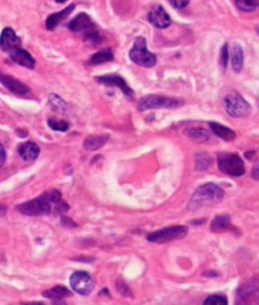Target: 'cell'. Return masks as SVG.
Masks as SVG:
<instances>
[{
    "label": "cell",
    "instance_id": "obj_1",
    "mask_svg": "<svg viewBox=\"0 0 259 305\" xmlns=\"http://www.w3.org/2000/svg\"><path fill=\"white\" fill-rule=\"evenodd\" d=\"M55 208L58 213L66 212L68 210V206L63 203L61 199V193L56 189L46 192L39 197L30 201L24 202L22 205L16 206V211L24 216H44L49 215L52 210Z\"/></svg>",
    "mask_w": 259,
    "mask_h": 305
},
{
    "label": "cell",
    "instance_id": "obj_2",
    "mask_svg": "<svg viewBox=\"0 0 259 305\" xmlns=\"http://www.w3.org/2000/svg\"><path fill=\"white\" fill-rule=\"evenodd\" d=\"M224 193L223 189L216 185L215 183H206L196 189V192L192 196L188 208L190 210H196V208L202 207V206L211 205V203H218L223 201Z\"/></svg>",
    "mask_w": 259,
    "mask_h": 305
},
{
    "label": "cell",
    "instance_id": "obj_3",
    "mask_svg": "<svg viewBox=\"0 0 259 305\" xmlns=\"http://www.w3.org/2000/svg\"><path fill=\"white\" fill-rule=\"evenodd\" d=\"M185 105V101L181 98L164 97L158 95H148L138 101V110L139 111H147L153 109H177Z\"/></svg>",
    "mask_w": 259,
    "mask_h": 305
},
{
    "label": "cell",
    "instance_id": "obj_4",
    "mask_svg": "<svg viewBox=\"0 0 259 305\" xmlns=\"http://www.w3.org/2000/svg\"><path fill=\"white\" fill-rule=\"evenodd\" d=\"M218 168L221 173L232 177H242L246 174L243 159L233 152H221L218 155Z\"/></svg>",
    "mask_w": 259,
    "mask_h": 305
},
{
    "label": "cell",
    "instance_id": "obj_5",
    "mask_svg": "<svg viewBox=\"0 0 259 305\" xmlns=\"http://www.w3.org/2000/svg\"><path fill=\"white\" fill-rule=\"evenodd\" d=\"M129 58L135 65L142 66V67H145V69H150V67L155 66V63H157V57H155V55H153L152 52L148 51L147 43H145V39L143 37H138L135 39L133 47L129 51Z\"/></svg>",
    "mask_w": 259,
    "mask_h": 305
},
{
    "label": "cell",
    "instance_id": "obj_6",
    "mask_svg": "<svg viewBox=\"0 0 259 305\" xmlns=\"http://www.w3.org/2000/svg\"><path fill=\"white\" fill-rule=\"evenodd\" d=\"M188 229L185 226H171L148 233L147 240L152 243H167L176 240H182L187 236Z\"/></svg>",
    "mask_w": 259,
    "mask_h": 305
},
{
    "label": "cell",
    "instance_id": "obj_7",
    "mask_svg": "<svg viewBox=\"0 0 259 305\" xmlns=\"http://www.w3.org/2000/svg\"><path fill=\"white\" fill-rule=\"evenodd\" d=\"M224 107L233 117H246L252 112L251 105L237 92H232L224 97Z\"/></svg>",
    "mask_w": 259,
    "mask_h": 305
},
{
    "label": "cell",
    "instance_id": "obj_8",
    "mask_svg": "<svg viewBox=\"0 0 259 305\" xmlns=\"http://www.w3.org/2000/svg\"><path fill=\"white\" fill-rule=\"evenodd\" d=\"M70 285H71L72 290L76 292L80 295H90L91 292L95 288V283H94L93 278L90 274L86 271H76L70 278Z\"/></svg>",
    "mask_w": 259,
    "mask_h": 305
},
{
    "label": "cell",
    "instance_id": "obj_9",
    "mask_svg": "<svg viewBox=\"0 0 259 305\" xmlns=\"http://www.w3.org/2000/svg\"><path fill=\"white\" fill-rule=\"evenodd\" d=\"M259 297V284L257 279L248 281L238 290L237 303L238 304H249V303H258Z\"/></svg>",
    "mask_w": 259,
    "mask_h": 305
},
{
    "label": "cell",
    "instance_id": "obj_10",
    "mask_svg": "<svg viewBox=\"0 0 259 305\" xmlns=\"http://www.w3.org/2000/svg\"><path fill=\"white\" fill-rule=\"evenodd\" d=\"M96 82L101 84H105V86H113V87H118L122 90V92L129 98V100H133L134 98V92L130 87L128 86V83L126 82V79L122 76H118V75H108V76H99L95 77Z\"/></svg>",
    "mask_w": 259,
    "mask_h": 305
},
{
    "label": "cell",
    "instance_id": "obj_11",
    "mask_svg": "<svg viewBox=\"0 0 259 305\" xmlns=\"http://www.w3.org/2000/svg\"><path fill=\"white\" fill-rule=\"evenodd\" d=\"M67 28L71 32L75 33H81L82 36L86 33L91 32V30L96 29L95 24L93 23L90 16L85 13H80L75 16L74 19H71L67 23Z\"/></svg>",
    "mask_w": 259,
    "mask_h": 305
},
{
    "label": "cell",
    "instance_id": "obj_12",
    "mask_svg": "<svg viewBox=\"0 0 259 305\" xmlns=\"http://www.w3.org/2000/svg\"><path fill=\"white\" fill-rule=\"evenodd\" d=\"M0 82H1V84L6 90H9L11 93L16 96H24L30 92V88L28 87L27 84L23 83L22 81H19L15 77L10 76V75H5L0 72Z\"/></svg>",
    "mask_w": 259,
    "mask_h": 305
},
{
    "label": "cell",
    "instance_id": "obj_13",
    "mask_svg": "<svg viewBox=\"0 0 259 305\" xmlns=\"http://www.w3.org/2000/svg\"><path fill=\"white\" fill-rule=\"evenodd\" d=\"M148 20L154 25L155 28L159 29H164L171 25V18H169L168 13L164 10L163 6L157 5L153 6L150 11L148 13Z\"/></svg>",
    "mask_w": 259,
    "mask_h": 305
},
{
    "label": "cell",
    "instance_id": "obj_14",
    "mask_svg": "<svg viewBox=\"0 0 259 305\" xmlns=\"http://www.w3.org/2000/svg\"><path fill=\"white\" fill-rule=\"evenodd\" d=\"M8 53L10 60L13 61V62H15L16 65L23 66V67L29 70H33L36 67V60H34V58L32 57V55H30L29 52H27L25 49H22L19 47V48L13 49V51H10V52Z\"/></svg>",
    "mask_w": 259,
    "mask_h": 305
},
{
    "label": "cell",
    "instance_id": "obj_15",
    "mask_svg": "<svg viewBox=\"0 0 259 305\" xmlns=\"http://www.w3.org/2000/svg\"><path fill=\"white\" fill-rule=\"evenodd\" d=\"M20 47V39L16 36L11 28H5L1 32L0 36V48L3 49L4 52H10L13 49L19 48Z\"/></svg>",
    "mask_w": 259,
    "mask_h": 305
},
{
    "label": "cell",
    "instance_id": "obj_16",
    "mask_svg": "<svg viewBox=\"0 0 259 305\" xmlns=\"http://www.w3.org/2000/svg\"><path fill=\"white\" fill-rule=\"evenodd\" d=\"M18 152H19L20 158L25 161H32L34 159L38 158L39 155V147L32 142L22 143L18 148Z\"/></svg>",
    "mask_w": 259,
    "mask_h": 305
},
{
    "label": "cell",
    "instance_id": "obj_17",
    "mask_svg": "<svg viewBox=\"0 0 259 305\" xmlns=\"http://www.w3.org/2000/svg\"><path fill=\"white\" fill-rule=\"evenodd\" d=\"M74 9H75V5L74 4H71V5H68L67 8H65L63 10L57 11V13H55V14H51V15H49L46 20L47 29L48 30L55 29V28L57 27L61 22H63V20H65L66 18H67V16L70 15L72 11H74Z\"/></svg>",
    "mask_w": 259,
    "mask_h": 305
},
{
    "label": "cell",
    "instance_id": "obj_18",
    "mask_svg": "<svg viewBox=\"0 0 259 305\" xmlns=\"http://www.w3.org/2000/svg\"><path fill=\"white\" fill-rule=\"evenodd\" d=\"M209 126H210L211 131L215 134L216 137L223 139L224 142H233V140L237 138V134L232 130L230 128H227V126L221 125L219 123H209Z\"/></svg>",
    "mask_w": 259,
    "mask_h": 305
},
{
    "label": "cell",
    "instance_id": "obj_19",
    "mask_svg": "<svg viewBox=\"0 0 259 305\" xmlns=\"http://www.w3.org/2000/svg\"><path fill=\"white\" fill-rule=\"evenodd\" d=\"M109 140V135H94V137H89L85 139L84 142V149L89 150V152H95V150L100 149L104 145L107 144Z\"/></svg>",
    "mask_w": 259,
    "mask_h": 305
},
{
    "label": "cell",
    "instance_id": "obj_20",
    "mask_svg": "<svg viewBox=\"0 0 259 305\" xmlns=\"http://www.w3.org/2000/svg\"><path fill=\"white\" fill-rule=\"evenodd\" d=\"M113 60H114L113 51L110 48H105V49H101V51L96 52L95 55L91 56V58L89 60V65L90 66L103 65V63L112 62Z\"/></svg>",
    "mask_w": 259,
    "mask_h": 305
},
{
    "label": "cell",
    "instance_id": "obj_21",
    "mask_svg": "<svg viewBox=\"0 0 259 305\" xmlns=\"http://www.w3.org/2000/svg\"><path fill=\"white\" fill-rule=\"evenodd\" d=\"M68 295H71V293L68 292L66 288L60 285L55 286V288H52V289L47 290V292L43 293V297L47 298V299H51L53 303L62 302V300L65 299L66 297H68Z\"/></svg>",
    "mask_w": 259,
    "mask_h": 305
},
{
    "label": "cell",
    "instance_id": "obj_22",
    "mask_svg": "<svg viewBox=\"0 0 259 305\" xmlns=\"http://www.w3.org/2000/svg\"><path fill=\"white\" fill-rule=\"evenodd\" d=\"M210 229L213 232H224L229 229H233V227L230 226V216L228 215L216 216V217L213 220V222H211Z\"/></svg>",
    "mask_w": 259,
    "mask_h": 305
},
{
    "label": "cell",
    "instance_id": "obj_23",
    "mask_svg": "<svg viewBox=\"0 0 259 305\" xmlns=\"http://www.w3.org/2000/svg\"><path fill=\"white\" fill-rule=\"evenodd\" d=\"M243 61H244V53L243 49L239 44L234 43L233 44V51H232V66L235 72H240L242 67H243Z\"/></svg>",
    "mask_w": 259,
    "mask_h": 305
},
{
    "label": "cell",
    "instance_id": "obj_24",
    "mask_svg": "<svg viewBox=\"0 0 259 305\" xmlns=\"http://www.w3.org/2000/svg\"><path fill=\"white\" fill-rule=\"evenodd\" d=\"M234 4L242 11H254L258 9L259 0H234Z\"/></svg>",
    "mask_w": 259,
    "mask_h": 305
},
{
    "label": "cell",
    "instance_id": "obj_25",
    "mask_svg": "<svg viewBox=\"0 0 259 305\" xmlns=\"http://www.w3.org/2000/svg\"><path fill=\"white\" fill-rule=\"evenodd\" d=\"M195 163H196V169L199 172H204L209 166L211 165V156L205 154V152H200L195 156Z\"/></svg>",
    "mask_w": 259,
    "mask_h": 305
},
{
    "label": "cell",
    "instance_id": "obj_26",
    "mask_svg": "<svg viewBox=\"0 0 259 305\" xmlns=\"http://www.w3.org/2000/svg\"><path fill=\"white\" fill-rule=\"evenodd\" d=\"M49 104L55 107L56 111L61 112V114H67L68 111L67 104H66L65 101H63L60 96L56 95V93H52V95L49 96Z\"/></svg>",
    "mask_w": 259,
    "mask_h": 305
},
{
    "label": "cell",
    "instance_id": "obj_27",
    "mask_svg": "<svg viewBox=\"0 0 259 305\" xmlns=\"http://www.w3.org/2000/svg\"><path fill=\"white\" fill-rule=\"evenodd\" d=\"M187 135L190 138H192V139L197 140V142H206V140L210 139V137H209V133H207L206 130H204V129H187Z\"/></svg>",
    "mask_w": 259,
    "mask_h": 305
},
{
    "label": "cell",
    "instance_id": "obj_28",
    "mask_svg": "<svg viewBox=\"0 0 259 305\" xmlns=\"http://www.w3.org/2000/svg\"><path fill=\"white\" fill-rule=\"evenodd\" d=\"M84 41L85 43L90 44V46H98V44L101 43L103 38H101L100 33H99L96 29H94L91 30V32L84 34Z\"/></svg>",
    "mask_w": 259,
    "mask_h": 305
},
{
    "label": "cell",
    "instance_id": "obj_29",
    "mask_svg": "<svg viewBox=\"0 0 259 305\" xmlns=\"http://www.w3.org/2000/svg\"><path fill=\"white\" fill-rule=\"evenodd\" d=\"M48 126L52 129V130L62 131V133H65V131H67L68 128H70V124L66 123V121H60V120H55V119H49Z\"/></svg>",
    "mask_w": 259,
    "mask_h": 305
},
{
    "label": "cell",
    "instance_id": "obj_30",
    "mask_svg": "<svg viewBox=\"0 0 259 305\" xmlns=\"http://www.w3.org/2000/svg\"><path fill=\"white\" fill-rule=\"evenodd\" d=\"M205 305H227L228 299L224 295H211L206 298L204 302Z\"/></svg>",
    "mask_w": 259,
    "mask_h": 305
},
{
    "label": "cell",
    "instance_id": "obj_31",
    "mask_svg": "<svg viewBox=\"0 0 259 305\" xmlns=\"http://www.w3.org/2000/svg\"><path fill=\"white\" fill-rule=\"evenodd\" d=\"M228 62H229V46L228 43H225L221 48V55H220V63L223 66V69L225 70L228 66Z\"/></svg>",
    "mask_w": 259,
    "mask_h": 305
},
{
    "label": "cell",
    "instance_id": "obj_32",
    "mask_svg": "<svg viewBox=\"0 0 259 305\" xmlns=\"http://www.w3.org/2000/svg\"><path fill=\"white\" fill-rule=\"evenodd\" d=\"M117 289H118V292L120 293V294L123 295V297H126V298H131V294H130V290H129V288L128 286L126 285V284L123 283V281L122 280H119L117 283Z\"/></svg>",
    "mask_w": 259,
    "mask_h": 305
},
{
    "label": "cell",
    "instance_id": "obj_33",
    "mask_svg": "<svg viewBox=\"0 0 259 305\" xmlns=\"http://www.w3.org/2000/svg\"><path fill=\"white\" fill-rule=\"evenodd\" d=\"M168 1L175 9H185L190 3V0H168Z\"/></svg>",
    "mask_w": 259,
    "mask_h": 305
},
{
    "label": "cell",
    "instance_id": "obj_34",
    "mask_svg": "<svg viewBox=\"0 0 259 305\" xmlns=\"http://www.w3.org/2000/svg\"><path fill=\"white\" fill-rule=\"evenodd\" d=\"M6 160V152H5V148L3 147V145L0 144V166H3L4 163H5Z\"/></svg>",
    "mask_w": 259,
    "mask_h": 305
},
{
    "label": "cell",
    "instance_id": "obj_35",
    "mask_svg": "<svg viewBox=\"0 0 259 305\" xmlns=\"http://www.w3.org/2000/svg\"><path fill=\"white\" fill-rule=\"evenodd\" d=\"M253 178L256 180H258L259 179V163L258 161H256V164H254V166H253Z\"/></svg>",
    "mask_w": 259,
    "mask_h": 305
},
{
    "label": "cell",
    "instance_id": "obj_36",
    "mask_svg": "<svg viewBox=\"0 0 259 305\" xmlns=\"http://www.w3.org/2000/svg\"><path fill=\"white\" fill-rule=\"evenodd\" d=\"M5 213H6V207H5V206L0 205V217L5 215Z\"/></svg>",
    "mask_w": 259,
    "mask_h": 305
},
{
    "label": "cell",
    "instance_id": "obj_37",
    "mask_svg": "<svg viewBox=\"0 0 259 305\" xmlns=\"http://www.w3.org/2000/svg\"><path fill=\"white\" fill-rule=\"evenodd\" d=\"M254 152H246V156H247V158H249V159H251V158H252V156H253V154H254Z\"/></svg>",
    "mask_w": 259,
    "mask_h": 305
},
{
    "label": "cell",
    "instance_id": "obj_38",
    "mask_svg": "<svg viewBox=\"0 0 259 305\" xmlns=\"http://www.w3.org/2000/svg\"><path fill=\"white\" fill-rule=\"evenodd\" d=\"M65 1H67V0H56V3H60V4L65 3Z\"/></svg>",
    "mask_w": 259,
    "mask_h": 305
}]
</instances>
